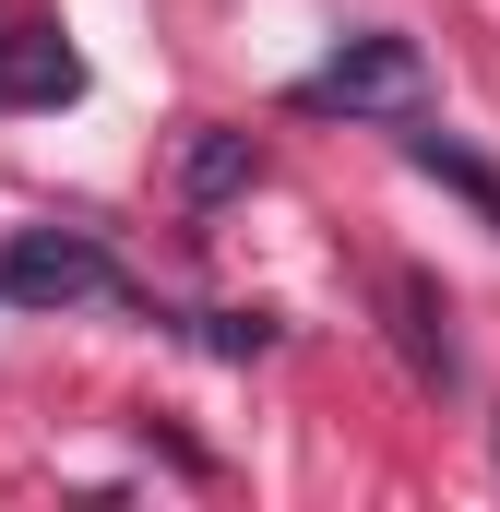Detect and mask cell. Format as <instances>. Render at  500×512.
<instances>
[{"label":"cell","instance_id":"4","mask_svg":"<svg viewBox=\"0 0 500 512\" xmlns=\"http://www.w3.org/2000/svg\"><path fill=\"white\" fill-rule=\"evenodd\" d=\"M60 96H84V60L48 24H12L0 36V108H60Z\"/></svg>","mask_w":500,"mask_h":512},{"label":"cell","instance_id":"7","mask_svg":"<svg viewBox=\"0 0 500 512\" xmlns=\"http://www.w3.org/2000/svg\"><path fill=\"white\" fill-rule=\"evenodd\" d=\"M191 334H203L215 358H274V322H262V310H203Z\"/></svg>","mask_w":500,"mask_h":512},{"label":"cell","instance_id":"6","mask_svg":"<svg viewBox=\"0 0 500 512\" xmlns=\"http://www.w3.org/2000/svg\"><path fill=\"white\" fill-rule=\"evenodd\" d=\"M405 155H417L441 191H465V203H477V215L500 227V167H489V155H465V143H441V131H405Z\"/></svg>","mask_w":500,"mask_h":512},{"label":"cell","instance_id":"3","mask_svg":"<svg viewBox=\"0 0 500 512\" xmlns=\"http://www.w3.org/2000/svg\"><path fill=\"white\" fill-rule=\"evenodd\" d=\"M381 322H393L405 370H417L429 393H453V382H465V346H453V298H441V274L393 262V274H381Z\"/></svg>","mask_w":500,"mask_h":512},{"label":"cell","instance_id":"5","mask_svg":"<svg viewBox=\"0 0 500 512\" xmlns=\"http://www.w3.org/2000/svg\"><path fill=\"white\" fill-rule=\"evenodd\" d=\"M250 179H262V143H250V131H191V143H179V203H227Z\"/></svg>","mask_w":500,"mask_h":512},{"label":"cell","instance_id":"1","mask_svg":"<svg viewBox=\"0 0 500 512\" xmlns=\"http://www.w3.org/2000/svg\"><path fill=\"white\" fill-rule=\"evenodd\" d=\"M286 108H310V120H417V108H429V60H417V36L358 24L322 72H298Z\"/></svg>","mask_w":500,"mask_h":512},{"label":"cell","instance_id":"2","mask_svg":"<svg viewBox=\"0 0 500 512\" xmlns=\"http://www.w3.org/2000/svg\"><path fill=\"white\" fill-rule=\"evenodd\" d=\"M0 298L12 310H96V298H120V262L96 251L84 227H24L0 251Z\"/></svg>","mask_w":500,"mask_h":512}]
</instances>
